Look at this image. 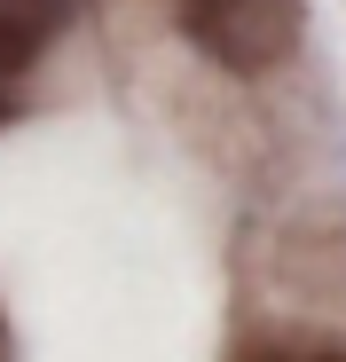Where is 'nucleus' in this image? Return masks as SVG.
<instances>
[{"instance_id":"1","label":"nucleus","mask_w":346,"mask_h":362,"mask_svg":"<svg viewBox=\"0 0 346 362\" xmlns=\"http://www.w3.org/2000/svg\"><path fill=\"white\" fill-rule=\"evenodd\" d=\"M173 16H181V32L220 71L252 79V71H275L283 55L299 47L307 0H173Z\"/></svg>"},{"instance_id":"2","label":"nucleus","mask_w":346,"mask_h":362,"mask_svg":"<svg viewBox=\"0 0 346 362\" xmlns=\"http://www.w3.org/2000/svg\"><path fill=\"white\" fill-rule=\"evenodd\" d=\"M64 16H71V0H0V118H8L24 71L40 64V47L55 40Z\"/></svg>"},{"instance_id":"3","label":"nucleus","mask_w":346,"mask_h":362,"mask_svg":"<svg viewBox=\"0 0 346 362\" xmlns=\"http://www.w3.org/2000/svg\"><path fill=\"white\" fill-rule=\"evenodd\" d=\"M237 362H346V346H244Z\"/></svg>"},{"instance_id":"4","label":"nucleus","mask_w":346,"mask_h":362,"mask_svg":"<svg viewBox=\"0 0 346 362\" xmlns=\"http://www.w3.org/2000/svg\"><path fill=\"white\" fill-rule=\"evenodd\" d=\"M0 362H8V331H0Z\"/></svg>"}]
</instances>
